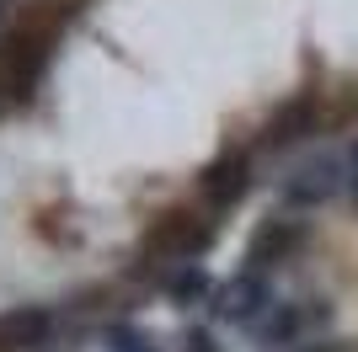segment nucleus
<instances>
[{"label": "nucleus", "mask_w": 358, "mask_h": 352, "mask_svg": "<svg viewBox=\"0 0 358 352\" xmlns=\"http://www.w3.org/2000/svg\"><path fill=\"white\" fill-rule=\"evenodd\" d=\"M54 337H59V309L54 305L0 309V352H43Z\"/></svg>", "instance_id": "7"}, {"label": "nucleus", "mask_w": 358, "mask_h": 352, "mask_svg": "<svg viewBox=\"0 0 358 352\" xmlns=\"http://www.w3.org/2000/svg\"><path fill=\"white\" fill-rule=\"evenodd\" d=\"M273 305H278V299H273V278L268 272H252V267L230 272V278L214 283V293H209V315L220 325H241V331H252Z\"/></svg>", "instance_id": "4"}, {"label": "nucleus", "mask_w": 358, "mask_h": 352, "mask_svg": "<svg viewBox=\"0 0 358 352\" xmlns=\"http://www.w3.org/2000/svg\"><path fill=\"white\" fill-rule=\"evenodd\" d=\"M214 235L220 230H214L209 208H166V214H155V219L145 224L134 256L145 262V272L161 278L166 267H177V262H203V251L214 246Z\"/></svg>", "instance_id": "1"}, {"label": "nucleus", "mask_w": 358, "mask_h": 352, "mask_svg": "<svg viewBox=\"0 0 358 352\" xmlns=\"http://www.w3.org/2000/svg\"><path fill=\"white\" fill-rule=\"evenodd\" d=\"M348 198H353V203H358V161L348 166Z\"/></svg>", "instance_id": "13"}, {"label": "nucleus", "mask_w": 358, "mask_h": 352, "mask_svg": "<svg viewBox=\"0 0 358 352\" xmlns=\"http://www.w3.org/2000/svg\"><path fill=\"white\" fill-rule=\"evenodd\" d=\"M343 187H348L343 161H337V155H315V161H299L294 171L278 182V198H284V208H294V214H310V208L331 203Z\"/></svg>", "instance_id": "6"}, {"label": "nucleus", "mask_w": 358, "mask_h": 352, "mask_svg": "<svg viewBox=\"0 0 358 352\" xmlns=\"http://www.w3.org/2000/svg\"><path fill=\"white\" fill-rule=\"evenodd\" d=\"M102 347H107V352H161V342H155V331H150V325L107 321V325H102Z\"/></svg>", "instance_id": "10"}, {"label": "nucleus", "mask_w": 358, "mask_h": 352, "mask_svg": "<svg viewBox=\"0 0 358 352\" xmlns=\"http://www.w3.org/2000/svg\"><path fill=\"white\" fill-rule=\"evenodd\" d=\"M327 129V102H321V91H294V96H284V102L273 107V117L262 123V133H257V155H289L294 145H305V139H315V133Z\"/></svg>", "instance_id": "2"}, {"label": "nucleus", "mask_w": 358, "mask_h": 352, "mask_svg": "<svg viewBox=\"0 0 358 352\" xmlns=\"http://www.w3.org/2000/svg\"><path fill=\"white\" fill-rule=\"evenodd\" d=\"M155 283H161L166 305H177V309L203 305V299L214 293V278H209V267H203V262H177V267H166Z\"/></svg>", "instance_id": "9"}, {"label": "nucleus", "mask_w": 358, "mask_h": 352, "mask_svg": "<svg viewBox=\"0 0 358 352\" xmlns=\"http://www.w3.org/2000/svg\"><path fill=\"white\" fill-rule=\"evenodd\" d=\"M294 352H353L348 342H310V347H294Z\"/></svg>", "instance_id": "12"}, {"label": "nucleus", "mask_w": 358, "mask_h": 352, "mask_svg": "<svg viewBox=\"0 0 358 352\" xmlns=\"http://www.w3.org/2000/svg\"><path fill=\"white\" fill-rule=\"evenodd\" d=\"M331 321V309L321 305V299H315V305H294V299H278V305L268 309V315H262V321L252 325V337H257V347H294L299 337H305V331H310V325H327Z\"/></svg>", "instance_id": "8"}, {"label": "nucleus", "mask_w": 358, "mask_h": 352, "mask_svg": "<svg viewBox=\"0 0 358 352\" xmlns=\"http://www.w3.org/2000/svg\"><path fill=\"white\" fill-rule=\"evenodd\" d=\"M198 203L209 208V214H230L236 203H246V192L257 187V149L246 145H230L220 149L203 171H198Z\"/></svg>", "instance_id": "3"}, {"label": "nucleus", "mask_w": 358, "mask_h": 352, "mask_svg": "<svg viewBox=\"0 0 358 352\" xmlns=\"http://www.w3.org/2000/svg\"><path fill=\"white\" fill-rule=\"evenodd\" d=\"M353 161H358V139H353Z\"/></svg>", "instance_id": "14"}, {"label": "nucleus", "mask_w": 358, "mask_h": 352, "mask_svg": "<svg viewBox=\"0 0 358 352\" xmlns=\"http://www.w3.org/2000/svg\"><path fill=\"white\" fill-rule=\"evenodd\" d=\"M310 240V224L299 219L294 208H284V214H268V219L252 230V240H246V267L252 272H278V267H289L299 256V246Z\"/></svg>", "instance_id": "5"}, {"label": "nucleus", "mask_w": 358, "mask_h": 352, "mask_svg": "<svg viewBox=\"0 0 358 352\" xmlns=\"http://www.w3.org/2000/svg\"><path fill=\"white\" fill-rule=\"evenodd\" d=\"M182 352H220V337H214L209 325H187L182 331Z\"/></svg>", "instance_id": "11"}]
</instances>
